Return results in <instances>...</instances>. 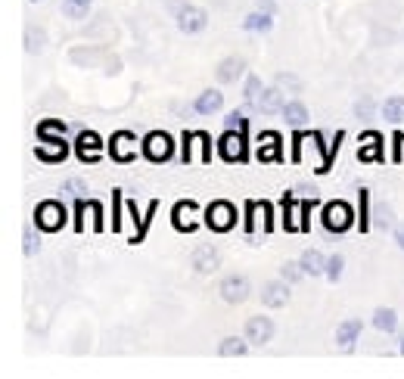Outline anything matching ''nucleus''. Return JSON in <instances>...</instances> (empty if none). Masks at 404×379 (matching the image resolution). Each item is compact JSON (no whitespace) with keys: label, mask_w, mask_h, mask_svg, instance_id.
<instances>
[{"label":"nucleus","mask_w":404,"mask_h":379,"mask_svg":"<svg viewBox=\"0 0 404 379\" xmlns=\"http://www.w3.org/2000/svg\"><path fill=\"white\" fill-rule=\"evenodd\" d=\"M371 323L380 333H395V330H398V314H395L392 308H376L373 317H371Z\"/></svg>","instance_id":"nucleus-28"},{"label":"nucleus","mask_w":404,"mask_h":379,"mask_svg":"<svg viewBox=\"0 0 404 379\" xmlns=\"http://www.w3.org/2000/svg\"><path fill=\"white\" fill-rule=\"evenodd\" d=\"M187 4H190V0H171V4H168V10H171V16H177L180 10H184V6Z\"/></svg>","instance_id":"nucleus-42"},{"label":"nucleus","mask_w":404,"mask_h":379,"mask_svg":"<svg viewBox=\"0 0 404 379\" xmlns=\"http://www.w3.org/2000/svg\"><path fill=\"white\" fill-rule=\"evenodd\" d=\"M321 224L330 234H346V230H351L358 224V212L346 199H330L321 212Z\"/></svg>","instance_id":"nucleus-1"},{"label":"nucleus","mask_w":404,"mask_h":379,"mask_svg":"<svg viewBox=\"0 0 404 379\" xmlns=\"http://www.w3.org/2000/svg\"><path fill=\"white\" fill-rule=\"evenodd\" d=\"M395 218H392V209H380L376 212V224H380V227H389Z\"/></svg>","instance_id":"nucleus-40"},{"label":"nucleus","mask_w":404,"mask_h":379,"mask_svg":"<svg viewBox=\"0 0 404 379\" xmlns=\"http://www.w3.org/2000/svg\"><path fill=\"white\" fill-rule=\"evenodd\" d=\"M72 4H84V6H90V4H93V0H72Z\"/></svg>","instance_id":"nucleus-44"},{"label":"nucleus","mask_w":404,"mask_h":379,"mask_svg":"<svg viewBox=\"0 0 404 379\" xmlns=\"http://www.w3.org/2000/svg\"><path fill=\"white\" fill-rule=\"evenodd\" d=\"M22 252H25V258H34L41 252V237H38V227H25L22 230Z\"/></svg>","instance_id":"nucleus-32"},{"label":"nucleus","mask_w":404,"mask_h":379,"mask_svg":"<svg viewBox=\"0 0 404 379\" xmlns=\"http://www.w3.org/2000/svg\"><path fill=\"white\" fill-rule=\"evenodd\" d=\"M259 10H261V13L277 16V4H274V0H259Z\"/></svg>","instance_id":"nucleus-41"},{"label":"nucleus","mask_w":404,"mask_h":379,"mask_svg":"<svg viewBox=\"0 0 404 379\" xmlns=\"http://www.w3.org/2000/svg\"><path fill=\"white\" fill-rule=\"evenodd\" d=\"M274 333H277V326H274V321L271 317H249L246 321V339L252 342V346H259V348H264L268 342L274 339Z\"/></svg>","instance_id":"nucleus-10"},{"label":"nucleus","mask_w":404,"mask_h":379,"mask_svg":"<svg viewBox=\"0 0 404 379\" xmlns=\"http://www.w3.org/2000/svg\"><path fill=\"white\" fill-rule=\"evenodd\" d=\"M66 131H68V128L63 122H56V118H47V122L38 125V137H41V140H66Z\"/></svg>","instance_id":"nucleus-30"},{"label":"nucleus","mask_w":404,"mask_h":379,"mask_svg":"<svg viewBox=\"0 0 404 379\" xmlns=\"http://www.w3.org/2000/svg\"><path fill=\"white\" fill-rule=\"evenodd\" d=\"M376 115V103L371 100V97H361L358 103H355V118H361V122H364V118H373Z\"/></svg>","instance_id":"nucleus-37"},{"label":"nucleus","mask_w":404,"mask_h":379,"mask_svg":"<svg viewBox=\"0 0 404 379\" xmlns=\"http://www.w3.org/2000/svg\"><path fill=\"white\" fill-rule=\"evenodd\" d=\"M218 264H221V255H218V249L209 246V243L196 246L190 252V268L196 274H212V271H218Z\"/></svg>","instance_id":"nucleus-13"},{"label":"nucleus","mask_w":404,"mask_h":379,"mask_svg":"<svg viewBox=\"0 0 404 379\" xmlns=\"http://www.w3.org/2000/svg\"><path fill=\"white\" fill-rule=\"evenodd\" d=\"M371 227H373V221H371V190L361 187L358 190V230L361 234H367Z\"/></svg>","instance_id":"nucleus-26"},{"label":"nucleus","mask_w":404,"mask_h":379,"mask_svg":"<svg viewBox=\"0 0 404 379\" xmlns=\"http://www.w3.org/2000/svg\"><path fill=\"white\" fill-rule=\"evenodd\" d=\"M361 333H364V321L361 317H348V321H342L336 326V346L342 351H355V342L361 339Z\"/></svg>","instance_id":"nucleus-16"},{"label":"nucleus","mask_w":404,"mask_h":379,"mask_svg":"<svg viewBox=\"0 0 404 379\" xmlns=\"http://www.w3.org/2000/svg\"><path fill=\"white\" fill-rule=\"evenodd\" d=\"M289 286L292 283H286V280H271V283H264V289H261V305L264 308H271V311H277V308H286L289 305Z\"/></svg>","instance_id":"nucleus-11"},{"label":"nucleus","mask_w":404,"mask_h":379,"mask_svg":"<svg viewBox=\"0 0 404 379\" xmlns=\"http://www.w3.org/2000/svg\"><path fill=\"white\" fill-rule=\"evenodd\" d=\"M218 156L224 159V162H246L249 159L246 134L227 131V128H224V134H221V140H218Z\"/></svg>","instance_id":"nucleus-7"},{"label":"nucleus","mask_w":404,"mask_h":379,"mask_svg":"<svg viewBox=\"0 0 404 379\" xmlns=\"http://www.w3.org/2000/svg\"><path fill=\"white\" fill-rule=\"evenodd\" d=\"M224 128L227 131H239V134H249V109H230L224 115Z\"/></svg>","instance_id":"nucleus-29"},{"label":"nucleus","mask_w":404,"mask_h":379,"mask_svg":"<svg viewBox=\"0 0 404 379\" xmlns=\"http://www.w3.org/2000/svg\"><path fill=\"white\" fill-rule=\"evenodd\" d=\"M29 4H41V0H29Z\"/></svg>","instance_id":"nucleus-46"},{"label":"nucleus","mask_w":404,"mask_h":379,"mask_svg":"<svg viewBox=\"0 0 404 379\" xmlns=\"http://www.w3.org/2000/svg\"><path fill=\"white\" fill-rule=\"evenodd\" d=\"M274 84L283 90V93H302V78L296 72H277L274 75Z\"/></svg>","instance_id":"nucleus-31"},{"label":"nucleus","mask_w":404,"mask_h":379,"mask_svg":"<svg viewBox=\"0 0 404 379\" xmlns=\"http://www.w3.org/2000/svg\"><path fill=\"white\" fill-rule=\"evenodd\" d=\"M246 75V59L243 56H224L214 66V78L218 84H237Z\"/></svg>","instance_id":"nucleus-14"},{"label":"nucleus","mask_w":404,"mask_h":379,"mask_svg":"<svg viewBox=\"0 0 404 379\" xmlns=\"http://www.w3.org/2000/svg\"><path fill=\"white\" fill-rule=\"evenodd\" d=\"M299 261H302V268H305L308 277H323V274H326V255L321 252V249H305Z\"/></svg>","instance_id":"nucleus-22"},{"label":"nucleus","mask_w":404,"mask_h":379,"mask_svg":"<svg viewBox=\"0 0 404 379\" xmlns=\"http://www.w3.org/2000/svg\"><path fill=\"white\" fill-rule=\"evenodd\" d=\"M342 271H346V258H342L339 252L336 255H330L326 258V274L323 277L330 280V283H339V277H342Z\"/></svg>","instance_id":"nucleus-35"},{"label":"nucleus","mask_w":404,"mask_h":379,"mask_svg":"<svg viewBox=\"0 0 404 379\" xmlns=\"http://www.w3.org/2000/svg\"><path fill=\"white\" fill-rule=\"evenodd\" d=\"M249 348H252V342H249L246 336H243V339H239V336H224L221 346H218V355L221 358H246Z\"/></svg>","instance_id":"nucleus-21"},{"label":"nucleus","mask_w":404,"mask_h":379,"mask_svg":"<svg viewBox=\"0 0 404 379\" xmlns=\"http://www.w3.org/2000/svg\"><path fill=\"white\" fill-rule=\"evenodd\" d=\"M255 159L259 162H280L283 159V137L277 131H261L259 146H255Z\"/></svg>","instance_id":"nucleus-12"},{"label":"nucleus","mask_w":404,"mask_h":379,"mask_svg":"<svg viewBox=\"0 0 404 379\" xmlns=\"http://www.w3.org/2000/svg\"><path fill=\"white\" fill-rule=\"evenodd\" d=\"M261 90H264V81L259 78V75H246V84H243V100H246V106H252V103L259 100Z\"/></svg>","instance_id":"nucleus-33"},{"label":"nucleus","mask_w":404,"mask_h":379,"mask_svg":"<svg viewBox=\"0 0 404 379\" xmlns=\"http://www.w3.org/2000/svg\"><path fill=\"white\" fill-rule=\"evenodd\" d=\"M63 13H66V19L81 22V19H88L90 6H84V4H72V0H63Z\"/></svg>","instance_id":"nucleus-36"},{"label":"nucleus","mask_w":404,"mask_h":379,"mask_svg":"<svg viewBox=\"0 0 404 379\" xmlns=\"http://www.w3.org/2000/svg\"><path fill=\"white\" fill-rule=\"evenodd\" d=\"M34 156L41 162H63L68 156V143L66 140H41L38 150H34Z\"/></svg>","instance_id":"nucleus-20"},{"label":"nucleus","mask_w":404,"mask_h":379,"mask_svg":"<svg viewBox=\"0 0 404 379\" xmlns=\"http://www.w3.org/2000/svg\"><path fill=\"white\" fill-rule=\"evenodd\" d=\"M249 292H252V283L243 274H227L224 280L218 283V296L221 301H227V305H243L249 298Z\"/></svg>","instance_id":"nucleus-4"},{"label":"nucleus","mask_w":404,"mask_h":379,"mask_svg":"<svg viewBox=\"0 0 404 379\" xmlns=\"http://www.w3.org/2000/svg\"><path fill=\"white\" fill-rule=\"evenodd\" d=\"M175 19H177L180 34H200V31L209 28V13H205L202 6H196V4H187Z\"/></svg>","instance_id":"nucleus-8"},{"label":"nucleus","mask_w":404,"mask_h":379,"mask_svg":"<svg viewBox=\"0 0 404 379\" xmlns=\"http://www.w3.org/2000/svg\"><path fill=\"white\" fill-rule=\"evenodd\" d=\"M75 150H78V159L84 162V165H93V162H100L103 156V140L97 131H81L78 134V143H75Z\"/></svg>","instance_id":"nucleus-15"},{"label":"nucleus","mask_w":404,"mask_h":379,"mask_svg":"<svg viewBox=\"0 0 404 379\" xmlns=\"http://www.w3.org/2000/svg\"><path fill=\"white\" fill-rule=\"evenodd\" d=\"M118 205H122V190H113V230L115 234L122 230V212H118Z\"/></svg>","instance_id":"nucleus-39"},{"label":"nucleus","mask_w":404,"mask_h":379,"mask_svg":"<svg viewBox=\"0 0 404 379\" xmlns=\"http://www.w3.org/2000/svg\"><path fill=\"white\" fill-rule=\"evenodd\" d=\"M358 162H383V134L380 131H364L361 134Z\"/></svg>","instance_id":"nucleus-18"},{"label":"nucleus","mask_w":404,"mask_h":379,"mask_svg":"<svg viewBox=\"0 0 404 379\" xmlns=\"http://www.w3.org/2000/svg\"><path fill=\"white\" fill-rule=\"evenodd\" d=\"M280 277L286 280V283H292V286H296V283L302 280V277H308V274H305V268H302V261H283Z\"/></svg>","instance_id":"nucleus-34"},{"label":"nucleus","mask_w":404,"mask_h":379,"mask_svg":"<svg viewBox=\"0 0 404 379\" xmlns=\"http://www.w3.org/2000/svg\"><path fill=\"white\" fill-rule=\"evenodd\" d=\"M398 351H401V355H404V339H401V348H398Z\"/></svg>","instance_id":"nucleus-45"},{"label":"nucleus","mask_w":404,"mask_h":379,"mask_svg":"<svg viewBox=\"0 0 404 379\" xmlns=\"http://www.w3.org/2000/svg\"><path fill=\"white\" fill-rule=\"evenodd\" d=\"M66 218H68L66 205L56 202V199H44L38 209H34V227H38L41 234H56V230H63Z\"/></svg>","instance_id":"nucleus-2"},{"label":"nucleus","mask_w":404,"mask_h":379,"mask_svg":"<svg viewBox=\"0 0 404 379\" xmlns=\"http://www.w3.org/2000/svg\"><path fill=\"white\" fill-rule=\"evenodd\" d=\"M205 227L214 230V234H227V230L237 227V205L227 199H214L209 209H205Z\"/></svg>","instance_id":"nucleus-3"},{"label":"nucleus","mask_w":404,"mask_h":379,"mask_svg":"<svg viewBox=\"0 0 404 379\" xmlns=\"http://www.w3.org/2000/svg\"><path fill=\"white\" fill-rule=\"evenodd\" d=\"M63 193L75 196V199H81V196L88 193V187H84V180H81V177H68L66 184H63Z\"/></svg>","instance_id":"nucleus-38"},{"label":"nucleus","mask_w":404,"mask_h":379,"mask_svg":"<svg viewBox=\"0 0 404 379\" xmlns=\"http://www.w3.org/2000/svg\"><path fill=\"white\" fill-rule=\"evenodd\" d=\"M380 112H383L385 122H392V125H404V97H401V93H395V97H389V100L383 103Z\"/></svg>","instance_id":"nucleus-27"},{"label":"nucleus","mask_w":404,"mask_h":379,"mask_svg":"<svg viewBox=\"0 0 404 379\" xmlns=\"http://www.w3.org/2000/svg\"><path fill=\"white\" fill-rule=\"evenodd\" d=\"M196 214V202L193 199H184L175 205V212H171V224L180 230V234H193L196 227H200V221L193 218Z\"/></svg>","instance_id":"nucleus-17"},{"label":"nucleus","mask_w":404,"mask_h":379,"mask_svg":"<svg viewBox=\"0 0 404 379\" xmlns=\"http://www.w3.org/2000/svg\"><path fill=\"white\" fill-rule=\"evenodd\" d=\"M280 115L289 128H305L308 125V106L302 100H286V106H283Z\"/></svg>","instance_id":"nucleus-23"},{"label":"nucleus","mask_w":404,"mask_h":379,"mask_svg":"<svg viewBox=\"0 0 404 379\" xmlns=\"http://www.w3.org/2000/svg\"><path fill=\"white\" fill-rule=\"evenodd\" d=\"M22 41H25V53L38 56V53H44V47H47V31L41 28V25H29Z\"/></svg>","instance_id":"nucleus-24"},{"label":"nucleus","mask_w":404,"mask_h":379,"mask_svg":"<svg viewBox=\"0 0 404 379\" xmlns=\"http://www.w3.org/2000/svg\"><path fill=\"white\" fill-rule=\"evenodd\" d=\"M271 28H274V16H271V13L255 10V13H249L246 19H243V31H252V34H268Z\"/></svg>","instance_id":"nucleus-25"},{"label":"nucleus","mask_w":404,"mask_h":379,"mask_svg":"<svg viewBox=\"0 0 404 379\" xmlns=\"http://www.w3.org/2000/svg\"><path fill=\"white\" fill-rule=\"evenodd\" d=\"M143 156L150 162H168L171 156H175V140L165 134V131H150L143 137Z\"/></svg>","instance_id":"nucleus-6"},{"label":"nucleus","mask_w":404,"mask_h":379,"mask_svg":"<svg viewBox=\"0 0 404 379\" xmlns=\"http://www.w3.org/2000/svg\"><path fill=\"white\" fill-rule=\"evenodd\" d=\"M395 243H398V249L404 252V224H398V227H395Z\"/></svg>","instance_id":"nucleus-43"},{"label":"nucleus","mask_w":404,"mask_h":379,"mask_svg":"<svg viewBox=\"0 0 404 379\" xmlns=\"http://www.w3.org/2000/svg\"><path fill=\"white\" fill-rule=\"evenodd\" d=\"M143 150V140H137V137L131 131H115L113 137H109V156H113L115 162H134V156Z\"/></svg>","instance_id":"nucleus-5"},{"label":"nucleus","mask_w":404,"mask_h":379,"mask_svg":"<svg viewBox=\"0 0 404 379\" xmlns=\"http://www.w3.org/2000/svg\"><path fill=\"white\" fill-rule=\"evenodd\" d=\"M283 106H286V93H283L277 84L274 88H264L259 93V100L252 103V106H246L249 112H259V115H274V112H283Z\"/></svg>","instance_id":"nucleus-9"},{"label":"nucleus","mask_w":404,"mask_h":379,"mask_svg":"<svg viewBox=\"0 0 404 379\" xmlns=\"http://www.w3.org/2000/svg\"><path fill=\"white\" fill-rule=\"evenodd\" d=\"M221 106H224V93L221 90H202L200 97L193 100V112L196 115H214V112H218Z\"/></svg>","instance_id":"nucleus-19"}]
</instances>
